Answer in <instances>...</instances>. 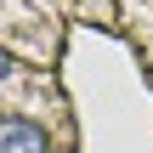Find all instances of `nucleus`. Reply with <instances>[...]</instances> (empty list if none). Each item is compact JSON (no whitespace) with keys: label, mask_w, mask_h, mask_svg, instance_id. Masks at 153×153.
I'll return each mask as SVG.
<instances>
[{"label":"nucleus","mask_w":153,"mask_h":153,"mask_svg":"<svg viewBox=\"0 0 153 153\" xmlns=\"http://www.w3.org/2000/svg\"><path fill=\"white\" fill-rule=\"evenodd\" d=\"M6 74H11V57H6V51H0V79H6Z\"/></svg>","instance_id":"f03ea898"},{"label":"nucleus","mask_w":153,"mask_h":153,"mask_svg":"<svg viewBox=\"0 0 153 153\" xmlns=\"http://www.w3.org/2000/svg\"><path fill=\"white\" fill-rule=\"evenodd\" d=\"M0 153H51V136H45V125L17 114V119L0 125Z\"/></svg>","instance_id":"f257e3e1"}]
</instances>
